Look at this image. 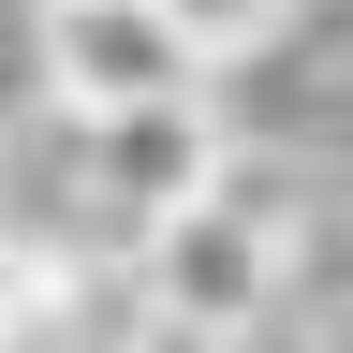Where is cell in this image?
Returning a JSON list of instances; mask_svg holds the SVG:
<instances>
[{
  "mask_svg": "<svg viewBox=\"0 0 353 353\" xmlns=\"http://www.w3.org/2000/svg\"><path fill=\"white\" fill-rule=\"evenodd\" d=\"M309 353H353V309H309Z\"/></svg>",
  "mask_w": 353,
  "mask_h": 353,
  "instance_id": "obj_7",
  "label": "cell"
},
{
  "mask_svg": "<svg viewBox=\"0 0 353 353\" xmlns=\"http://www.w3.org/2000/svg\"><path fill=\"white\" fill-rule=\"evenodd\" d=\"M132 353H236V339H192V324H148V339H132Z\"/></svg>",
  "mask_w": 353,
  "mask_h": 353,
  "instance_id": "obj_6",
  "label": "cell"
},
{
  "mask_svg": "<svg viewBox=\"0 0 353 353\" xmlns=\"http://www.w3.org/2000/svg\"><path fill=\"white\" fill-rule=\"evenodd\" d=\"M221 176H236V148H221V118L206 103H148V118H103L74 148V192H88V221H103L118 250H148L162 221H192Z\"/></svg>",
  "mask_w": 353,
  "mask_h": 353,
  "instance_id": "obj_3",
  "label": "cell"
},
{
  "mask_svg": "<svg viewBox=\"0 0 353 353\" xmlns=\"http://www.w3.org/2000/svg\"><path fill=\"white\" fill-rule=\"evenodd\" d=\"M132 280H148V324H192V339H250L265 309L294 294V206L265 192L236 162L192 221H162L148 250H132Z\"/></svg>",
  "mask_w": 353,
  "mask_h": 353,
  "instance_id": "obj_1",
  "label": "cell"
},
{
  "mask_svg": "<svg viewBox=\"0 0 353 353\" xmlns=\"http://www.w3.org/2000/svg\"><path fill=\"white\" fill-rule=\"evenodd\" d=\"M148 15L192 44V59H250L265 44V15H280V0H148Z\"/></svg>",
  "mask_w": 353,
  "mask_h": 353,
  "instance_id": "obj_4",
  "label": "cell"
},
{
  "mask_svg": "<svg viewBox=\"0 0 353 353\" xmlns=\"http://www.w3.org/2000/svg\"><path fill=\"white\" fill-rule=\"evenodd\" d=\"M30 74L74 132L148 118V103H206V59L176 44L148 0H30Z\"/></svg>",
  "mask_w": 353,
  "mask_h": 353,
  "instance_id": "obj_2",
  "label": "cell"
},
{
  "mask_svg": "<svg viewBox=\"0 0 353 353\" xmlns=\"http://www.w3.org/2000/svg\"><path fill=\"white\" fill-rule=\"evenodd\" d=\"M30 294H44V265H15V250H0V324H15Z\"/></svg>",
  "mask_w": 353,
  "mask_h": 353,
  "instance_id": "obj_5",
  "label": "cell"
}]
</instances>
